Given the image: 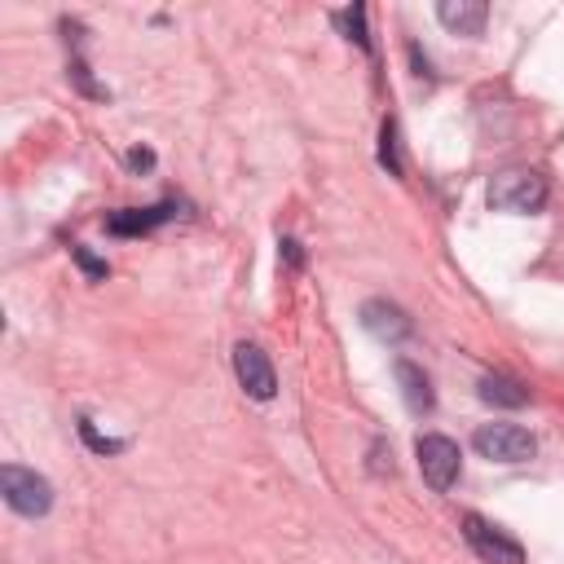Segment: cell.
<instances>
[{
  "label": "cell",
  "instance_id": "cell-1",
  "mask_svg": "<svg viewBox=\"0 0 564 564\" xmlns=\"http://www.w3.org/2000/svg\"><path fill=\"white\" fill-rule=\"evenodd\" d=\"M489 207L511 216H533L546 207V176L533 167H502L489 176Z\"/></svg>",
  "mask_w": 564,
  "mask_h": 564
},
{
  "label": "cell",
  "instance_id": "cell-2",
  "mask_svg": "<svg viewBox=\"0 0 564 564\" xmlns=\"http://www.w3.org/2000/svg\"><path fill=\"white\" fill-rule=\"evenodd\" d=\"M0 494H4V502L18 511V516H48V507H53V485L40 476V471H31V467H18V463H4L0 467Z\"/></svg>",
  "mask_w": 564,
  "mask_h": 564
},
{
  "label": "cell",
  "instance_id": "cell-3",
  "mask_svg": "<svg viewBox=\"0 0 564 564\" xmlns=\"http://www.w3.org/2000/svg\"><path fill=\"white\" fill-rule=\"evenodd\" d=\"M471 445H476V454L489 458V463H524V458H533V449H538L533 432L520 427V423H480V427L471 432Z\"/></svg>",
  "mask_w": 564,
  "mask_h": 564
},
{
  "label": "cell",
  "instance_id": "cell-4",
  "mask_svg": "<svg viewBox=\"0 0 564 564\" xmlns=\"http://www.w3.org/2000/svg\"><path fill=\"white\" fill-rule=\"evenodd\" d=\"M414 458H419V471H423V480H427L432 489H449V485L458 480V471H463L458 445H454L449 436H441V432H423V436L414 441Z\"/></svg>",
  "mask_w": 564,
  "mask_h": 564
},
{
  "label": "cell",
  "instance_id": "cell-5",
  "mask_svg": "<svg viewBox=\"0 0 564 564\" xmlns=\"http://www.w3.org/2000/svg\"><path fill=\"white\" fill-rule=\"evenodd\" d=\"M463 538L485 564H524V546L511 533H502L498 524H489L485 516H476V511L463 516Z\"/></svg>",
  "mask_w": 564,
  "mask_h": 564
},
{
  "label": "cell",
  "instance_id": "cell-6",
  "mask_svg": "<svg viewBox=\"0 0 564 564\" xmlns=\"http://www.w3.org/2000/svg\"><path fill=\"white\" fill-rule=\"evenodd\" d=\"M234 375H238L242 392L256 397V401H269V397L278 392L273 361H269V352H264L260 344H247V339H242V344L234 348Z\"/></svg>",
  "mask_w": 564,
  "mask_h": 564
},
{
  "label": "cell",
  "instance_id": "cell-7",
  "mask_svg": "<svg viewBox=\"0 0 564 564\" xmlns=\"http://www.w3.org/2000/svg\"><path fill=\"white\" fill-rule=\"evenodd\" d=\"M361 326H366L375 339H383V344H397V339H405V335L414 330V322H410L397 304H388V300H366V304H361Z\"/></svg>",
  "mask_w": 564,
  "mask_h": 564
},
{
  "label": "cell",
  "instance_id": "cell-8",
  "mask_svg": "<svg viewBox=\"0 0 564 564\" xmlns=\"http://www.w3.org/2000/svg\"><path fill=\"white\" fill-rule=\"evenodd\" d=\"M436 18L454 35H480L485 31V18H489V4L485 0H441L436 4Z\"/></svg>",
  "mask_w": 564,
  "mask_h": 564
},
{
  "label": "cell",
  "instance_id": "cell-9",
  "mask_svg": "<svg viewBox=\"0 0 564 564\" xmlns=\"http://www.w3.org/2000/svg\"><path fill=\"white\" fill-rule=\"evenodd\" d=\"M172 212H176L172 203H159V207H145V212H141V207H123V212H110V216H106V229H110V234H123V238H128V234H150V229L163 225Z\"/></svg>",
  "mask_w": 564,
  "mask_h": 564
},
{
  "label": "cell",
  "instance_id": "cell-10",
  "mask_svg": "<svg viewBox=\"0 0 564 564\" xmlns=\"http://www.w3.org/2000/svg\"><path fill=\"white\" fill-rule=\"evenodd\" d=\"M397 370V383H401V397H405V405L414 410V414H427L432 405H436V397H432V383H427V375L414 366V361H397L392 366Z\"/></svg>",
  "mask_w": 564,
  "mask_h": 564
},
{
  "label": "cell",
  "instance_id": "cell-11",
  "mask_svg": "<svg viewBox=\"0 0 564 564\" xmlns=\"http://www.w3.org/2000/svg\"><path fill=\"white\" fill-rule=\"evenodd\" d=\"M480 401L502 405V410H520L529 401V388L520 379H511V375H485L480 379Z\"/></svg>",
  "mask_w": 564,
  "mask_h": 564
},
{
  "label": "cell",
  "instance_id": "cell-12",
  "mask_svg": "<svg viewBox=\"0 0 564 564\" xmlns=\"http://www.w3.org/2000/svg\"><path fill=\"white\" fill-rule=\"evenodd\" d=\"M335 22L344 26V35H348V40H357V44L370 53V35H366V9H361V4L339 9V13H335Z\"/></svg>",
  "mask_w": 564,
  "mask_h": 564
},
{
  "label": "cell",
  "instance_id": "cell-13",
  "mask_svg": "<svg viewBox=\"0 0 564 564\" xmlns=\"http://www.w3.org/2000/svg\"><path fill=\"white\" fill-rule=\"evenodd\" d=\"M379 159H383L392 172H401V163H397V123H392V119H383V145H379Z\"/></svg>",
  "mask_w": 564,
  "mask_h": 564
},
{
  "label": "cell",
  "instance_id": "cell-14",
  "mask_svg": "<svg viewBox=\"0 0 564 564\" xmlns=\"http://www.w3.org/2000/svg\"><path fill=\"white\" fill-rule=\"evenodd\" d=\"M70 75H75V84H79L84 93H93V97H101V88H97V84L88 79V66H84V62H70Z\"/></svg>",
  "mask_w": 564,
  "mask_h": 564
},
{
  "label": "cell",
  "instance_id": "cell-15",
  "mask_svg": "<svg viewBox=\"0 0 564 564\" xmlns=\"http://www.w3.org/2000/svg\"><path fill=\"white\" fill-rule=\"evenodd\" d=\"M75 260L84 264V273H88V278H106V264H101V260H93L84 247H75Z\"/></svg>",
  "mask_w": 564,
  "mask_h": 564
},
{
  "label": "cell",
  "instance_id": "cell-16",
  "mask_svg": "<svg viewBox=\"0 0 564 564\" xmlns=\"http://www.w3.org/2000/svg\"><path fill=\"white\" fill-rule=\"evenodd\" d=\"M150 163H154V154H150V150H128V167H137V172H141V167H150Z\"/></svg>",
  "mask_w": 564,
  "mask_h": 564
},
{
  "label": "cell",
  "instance_id": "cell-17",
  "mask_svg": "<svg viewBox=\"0 0 564 564\" xmlns=\"http://www.w3.org/2000/svg\"><path fill=\"white\" fill-rule=\"evenodd\" d=\"M282 251H286V260H291V264H300V251H295V242H291V238L282 242Z\"/></svg>",
  "mask_w": 564,
  "mask_h": 564
}]
</instances>
